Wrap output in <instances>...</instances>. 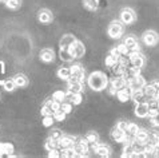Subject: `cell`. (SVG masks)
<instances>
[{
	"instance_id": "16",
	"label": "cell",
	"mask_w": 159,
	"mask_h": 158,
	"mask_svg": "<svg viewBox=\"0 0 159 158\" xmlns=\"http://www.w3.org/2000/svg\"><path fill=\"white\" fill-rule=\"evenodd\" d=\"M110 86H112L114 89L118 91V90L123 89V87L129 86V83L126 82V79L123 78V77H114V78H112V81H111V85H110Z\"/></svg>"
},
{
	"instance_id": "17",
	"label": "cell",
	"mask_w": 159,
	"mask_h": 158,
	"mask_svg": "<svg viewBox=\"0 0 159 158\" xmlns=\"http://www.w3.org/2000/svg\"><path fill=\"white\" fill-rule=\"evenodd\" d=\"M40 59L43 60V62H46V63L54 62V59H55L54 51H52L51 48H44V50L40 52Z\"/></svg>"
},
{
	"instance_id": "37",
	"label": "cell",
	"mask_w": 159,
	"mask_h": 158,
	"mask_svg": "<svg viewBox=\"0 0 159 158\" xmlns=\"http://www.w3.org/2000/svg\"><path fill=\"white\" fill-rule=\"evenodd\" d=\"M40 114L43 117H47V115H54V111L50 109V106H47V105H43L42 109H40Z\"/></svg>"
},
{
	"instance_id": "30",
	"label": "cell",
	"mask_w": 159,
	"mask_h": 158,
	"mask_svg": "<svg viewBox=\"0 0 159 158\" xmlns=\"http://www.w3.org/2000/svg\"><path fill=\"white\" fill-rule=\"evenodd\" d=\"M52 99H55V100H58V102H64L66 100V93L64 91H61V90H58V91H55L54 94H52Z\"/></svg>"
},
{
	"instance_id": "36",
	"label": "cell",
	"mask_w": 159,
	"mask_h": 158,
	"mask_svg": "<svg viewBox=\"0 0 159 158\" xmlns=\"http://www.w3.org/2000/svg\"><path fill=\"white\" fill-rule=\"evenodd\" d=\"M66 117H67V114L63 110H58L54 113V118H55V121H58V122H63L66 119Z\"/></svg>"
},
{
	"instance_id": "21",
	"label": "cell",
	"mask_w": 159,
	"mask_h": 158,
	"mask_svg": "<svg viewBox=\"0 0 159 158\" xmlns=\"http://www.w3.org/2000/svg\"><path fill=\"white\" fill-rule=\"evenodd\" d=\"M122 157H125V158H131V157H135V151H134V147H132L131 142H125V146H123V153H122Z\"/></svg>"
},
{
	"instance_id": "42",
	"label": "cell",
	"mask_w": 159,
	"mask_h": 158,
	"mask_svg": "<svg viewBox=\"0 0 159 158\" xmlns=\"http://www.w3.org/2000/svg\"><path fill=\"white\" fill-rule=\"evenodd\" d=\"M150 119H151V123L154 126H158L159 127V113L157 114V115H154L152 118H150Z\"/></svg>"
},
{
	"instance_id": "43",
	"label": "cell",
	"mask_w": 159,
	"mask_h": 158,
	"mask_svg": "<svg viewBox=\"0 0 159 158\" xmlns=\"http://www.w3.org/2000/svg\"><path fill=\"white\" fill-rule=\"evenodd\" d=\"M152 145H154V146H159V133L157 134V137L154 138V141H152Z\"/></svg>"
},
{
	"instance_id": "11",
	"label": "cell",
	"mask_w": 159,
	"mask_h": 158,
	"mask_svg": "<svg viewBox=\"0 0 159 158\" xmlns=\"http://www.w3.org/2000/svg\"><path fill=\"white\" fill-rule=\"evenodd\" d=\"M75 42H76V38L71 34H67V35H63V36H61L59 46H60V48H70V46L74 44Z\"/></svg>"
},
{
	"instance_id": "44",
	"label": "cell",
	"mask_w": 159,
	"mask_h": 158,
	"mask_svg": "<svg viewBox=\"0 0 159 158\" xmlns=\"http://www.w3.org/2000/svg\"><path fill=\"white\" fill-rule=\"evenodd\" d=\"M158 109H159V99H158Z\"/></svg>"
},
{
	"instance_id": "28",
	"label": "cell",
	"mask_w": 159,
	"mask_h": 158,
	"mask_svg": "<svg viewBox=\"0 0 159 158\" xmlns=\"http://www.w3.org/2000/svg\"><path fill=\"white\" fill-rule=\"evenodd\" d=\"M118 63V58L116 56H114L112 54H108L107 56H106V59H104V64L107 66V67L111 68L114 64H116Z\"/></svg>"
},
{
	"instance_id": "20",
	"label": "cell",
	"mask_w": 159,
	"mask_h": 158,
	"mask_svg": "<svg viewBox=\"0 0 159 158\" xmlns=\"http://www.w3.org/2000/svg\"><path fill=\"white\" fill-rule=\"evenodd\" d=\"M67 91H68L70 94L82 93V91H83V82H72V83H68Z\"/></svg>"
},
{
	"instance_id": "23",
	"label": "cell",
	"mask_w": 159,
	"mask_h": 158,
	"mask_svg": "<svg viewBox=\"0 0 159 158\" xmlns=\"http://www.w3.org/2000/svg\"><path fill=\"white\" fill-rule=\"evenodd\" d=\"M135 139L140 143H147V139H148V131L147 130H143V129H139V131L136 133L135 135Z\"/></svg>"
},
{
	"instance_id": "18",
	"label": "cell",
	"mask_w": 159,
	"mask_h": 158,
	"mask_svg": "<svg viewBox=\"0 0 159 158\" xmlns=\"http://www.w3.org/2000/svg\"><path fill=\"white\" fill-rule=\"evenodd\" d=\"M38 19H39L40 23L48 24V23H51L52 21V14L48 10H42L40 12H39V15H38Z\"/></svg>"
},
{
	"instance_id": "2",
	"label": "cell",
	"mask_w": 159,
	"mask_h": 158,
	"mask_svg": "<svg viewBox=\"0 0 159 158\" xmlns=\"http://www.w3.org/2000/svg\"><path fill=\"white\" fill-rule=\"evenodd\" d=\"M125 32V27H123V23L122 21H116L114 20L110 23L108 28H107V34L111 39H119Z\"/></svg>"
},
{
	"instance_id": "13",
	"label": "cell",
	"mask_w": 159,
	"mask_h": 158,
	"mask_svg": "<svg viewBox=\"0 0 159 158\" xmlns=\"http://www.w3.org/2000/svg\"><path fill=\"white\" fill-rule=\"evenodd\" d=\"M143 93H144V95H146V100H147V99L157 98L158 90L155 89V86H154L152 83H150V85H147V83H146V86L143 87Z\"/></svg>"
},
{
	"instance_id": "5",
	"label": "cell",
	"mask_w": 159,
	"mask_h": 158,
	"mask_svg": "<svg viewBox=\"0 0 159 158\" xmlns=\"http://www.w3.org/2000/svg\"><path fill=\"white\" fill-rule=\"evenodd\" d=\"M144 86H146V79H144V77L142 75V74H138V75L134 77V78H132L131 81L129 82V87H130L132 91H135V90H142Z\"/></svg>"
},
{
	"instance_id": "9",
	"label": "cell",
	"mask_w": 159,
	"mask_h": 158,
	"mask_svg": "<svg viewBox=\"0 0 159 158\" xmlns=\"http://www.w3.org/2000/svg\"><path fill=\"white\" fill-rule=\"evenodd\" d=\"M135 115L138 118H146L148 117V105L146 102H142V103H136L135 106Z\"/></svg>"
},
{
	"instance_id": "4",
	"label": "cell",
	"mask_w": 159,
	"mask_h": 158,
	"mask_svg": "<svg viewBox=\"0 0 159 158\" xmlns=\"http://www.w3.org/2000/svg\"><path fill=\"white\" fill-rule=\"evenodd\" d=\"M68 50H70V52H71L74 59H79V58H82V56H84V54H86L84 44H83L82 42H79V40H76L74 44L70 46Z\"/></svg>"
},
{
	"instance_id": "12",
	"label": "cell",
	"mask_w": 159,
	"mask_h": 158,
	"mask_svg": "<svg viewBox=\"0 0 159 158\" xmlns=\"http://www.w3.org/2000/svg\"><path fill=\"white\" fill-rule=\"evenodd\" d=\"M95 154L99 156V157H103V158H107L111 156V151H110V147L107 146V145L104 143H98V146L95 147Z\"/></svg>"
},
{
	"instance_id": "24",
	"label": "cell",
	"mask_w": 159,
	"mask_h": 158,
	"mask_svg": "<svg viewBox=\"0 0 159 158\" xmlns=\"http://www.w3.org/2000/svg\"><path fill=\"white\" fill-rule=\"evenodd\" d=\"M71 68L70 67H60L58 70V77L60 79H63V81H68L70 77H71Z\"/></svg>"
},
{
	"instance_id": "45",
	"label": "cell",
	"mask_w": 159,
	"mask_h": 158,
	"mask_svg": "<svg viewBox=\"0 0 159 158\" xmlns=\"http://www.w3.org/2000/svg\"><path fill=\"white\" fill-rule=\"evenodd\" d=\"M0 2H3V0H0Z\"/></svg>"
},
{
	"instance_id": "19",
	"label": "cell",
	"mask_w": 159,
	"mask_h": 158,
	"mask_svg": "<svg viewBox=\"0 0 159 158\" xmlns=\"http://www.w3.org/2000/svg\"><path fill=\"white\" fill-rule=\"evenodd\" d=\"M131 99H132V102H134L135 105H136V103L146 102V95H144V93H143V89H142V90H135V91H132Z\"/></svg>"
},
{
	"instance_id": "29",
	"label": "cell",
	"mask_w": 159,
	"mask_h": 158,
	"mask_svg": "<svg viewBox=\"0 0 159 158\" xmlns=\"http://www.w3.org/2000/svg\"><path fill=\"white\" fill-rule=\"evenodd\" d=\"M87 142L88 143H94V142H98L99 141V137H98V133H95V131H88V133L86 134Z\"/></svg>"
},
{
	"instance_id": "31",
	"label": "cell",
	"mask_w": 159,
	"mask_h": 158,
	"mask_svg": "<svg viewBox=\"0 0 159 158\" xmlns=\"http://www.w3.org/2000/svg\"><path fill=\"white\" fill-rule=\"evenodd\" d=\"M54 121H55L54 115L43 117V119H42V125H43L44 127H51V126H54Z\"/></svg>"
},
{
	"instance_id": "25",
	"label": "cell",
	"mask_w": 159,
	"mask_h": 158,
	"mask_svg": "<svg viewBox=\"0 0 159 158\" xmlns=\"http://www.w3.org/2000/svg\"><path fill=\"white\" fill-rule=\"evenodd\" d=\"M14 81H15L17 87H25L28 83V79L25 78V75H23V74H17V75L14 78Z\"/></svg>"
},
{
	"instance_id": "26",
	"label": "cell",
	"mask_w": 159,
	"mask_h": 158,
	"mask_svg": "<svg viewBox=\"0 0 159 158\" xmlns=\"http://www.w3.org/2000/svg\"><path fill=\"white\" fill-rule=\"evenodd\" d=\"M83 4H84V7L90 11H95L99 8V0H84Z\"/></svg>"
},
{
	"instance_id": "14",
	"label": "cell",
	"mask_w": 159,
	"mask_h": 158,
	"mask_svg": "<svg viewBox=\"0 0 159 158\" xmlns=\"http://www.w3.org/2000/svg\"><path fill=\"white\" fill-rule=\"evenodd\" d=\"M125 44L127 46V48H129V51H138L139 50V44H138V40H136L135 36H132V35H130V36H126L125 38Z\"/></svg>"
},
{
	"instance_id": "7",
	"label": "cell",
	"mask_w": 159,
	"mask_h": 158,
	"mask_svg": "<svg viewBox=\"0 0 159 158\" xmlns=\"http://www.w3.org/2000/svg\"><path fill=\"white\" fill-rule=\"evenodd\" d=\"M143 42L146 46H155L159 42V35L155 31H146L143 34Z\"/></svg>"
},
{
	"instance_id": "22",
	"label": "cell",
	"mask_w": 159,
	"mask_h": 158,
	"mask_svg": "<svg viewBox=\"0 0 159 158\" xmlns=\"http://www.w3.org/2000/svg\"><path fill=\"white\" fill-rule=\"evenodd\" d=\"M59 58L63 60V62H71V60H74L71 52H70L68 48H60L59 51Z\"/></svg>"
},
{
	"instance_id": "6",
	"label": "cell",
	"mask_w": 159,
	"mask_h": 158,
	"mask_svg": "<svg viewBox=\"0 0 159 158\" xmlns=\"http://www.w3.org/2000/svg\"><path fill=\"white\" fill-rule=\"evenodd\" d=\"M135 20V12L131 8H123L120 11V21L123 24H131Z\"/></svg>"
},
{
	"instance_id": "8",
	"label": "cell",
	"mask_w": 159,
	"mask_h": 158,
	"mask_svg": "<svg viewBox=\"0 0 159 158\" xmlns=\"http://www.w3.org/2000/svg\"><path fill=\"white\" fill-rule=\"evenodd\" d=\"M131 94H132V90L129 86H126V87H123V89L116 91V98H118L119 102L125 103V102H129L131 99Z\"/></svg>"
},
{
	"instance_id": "10",
	"label": "cell",
	"mask_w": 159,
	"mask_h": 158,
	"mask_svg": "<svg viewBox=\"0 0 159 158\" xmlns=\"http://www.w3.org/2000/svg\"><path fill=\"white\" fill-rule=\"evenodd\" d=\"M111 137L115 142H126L127 139V134L123 131L122 129H119V127H114L112 131H111Z\"/></svg>"
},
{
	"instance_id": "34",
	"label": "cell",
	"mask_w": 159,
	"mask_h": 158,
	"mask_svg": "<svg viewBox=\"0 0 159 158\" xmlns=\"http://www.w3.org/2000/svg\"><path fill=\"white\" fill-rule=\"evenodd\" d=\"M63 135H64V134H63V131H61V130H59V129H52V131L50 133V138L58 139V141H60Z\"/></svg>"
},
{
	"instance_id": "38",
	"label": "cell",
	"mask_w": 159,
	"mask_h": 158,
	"mask_svg": "<svg viewBox=\"0 0 159 158\" xmlns=\"http://www.w3.org/2000/svg\"><path fill=\"white\" fill-rule=\"evenodd\" d=\"M48 157L50 158H59V157H61V150H59V149H51V150L48 151Z\"/></svg>"
},
{
	"instance_id": "1",
	"label": "cell",
	"mask_w": 159,
	"mask_h": 158,
	"mask_svg": "<svg viewBox=\"0 0 159 158\" xmlns=\"http://www.w3.org/2000/svg\"><path fill=\"white\" fill-rule=\"evenodd\" d=\"M87 83L90 86L91 90L94 91H102L104 90L108 85V78L104 75L103 72H99V71H95L92 72L90 77L87 79Z\"/></svg>"
},
{
	"instance_id": "35",
	"label": "cell",
	"mask_w": 159,
	"mask_h": 158,
	"mask_svg": "<svg viewBox=\"0 0 159 158\" xmlns=\"http://www.w3.org/2000/svg\"><path fill=\"white\" fill-rule=\"evenodd\" d=\"M60 110H63L66 114H70L72 111V103L71 102H61V105H60Z\"/></svg>"
},
{
	"instance_id": "15",
	"label": "cell",
	"mask_w": 159,
	"mask_h": 158,
	"mask_svg": "<svg viewBox=\"0 0 159 158\" xmlns=\"http://www.w3.org/2000/svg\"><path fill=\"white\" fill-rule=\"evenodd\" d=\"M76 142V138L71 137V135H63L59 141L60 149H67V147H74V143Z\"/></svg>"
},
{
	"instance_id": "33",
	"label": "cell",
	"mask_w": 159,
	"mask_h": 158,
	"mask_svg": "<svg viewBox=\"0 0 159 158\" xmlns=\"http://www.w3.org/2000/svg\"><path fill=\"white\" fill-rule=\"evenodd\" d=\"M6 4L11 10H17L21 6V0H6Z\"/></svg>"
},
{
	"instance_id": "3",
	"label": "cell",
	"mask_w": 159,
	"mask_h": 158,
	"mask_svg": "<svg viewBox=\"0 0 159 158\" xmlns=\"http://www.w3.org/2000/svg\"><path fill=\"white\" fill-rule=\"evenodd\" d=\"M71 77L68 79V83H72V82H83L84 81V68L83 66L80 64H72L71 67Z\"/></svg>"
},
{
	"instance_id": "41",
	"label": "cell",
	"mask_w": 159,
	"mask_h": 158,
	"mask_svg": "<svg viewBox=\"0 0 159 158\" xmlns=\"http://www.w3.org/2000/svg\"><path fill=\"white\" fill-rule=\"evenodd\" d=\"M110 54H112L114 56H116V58L119 59V58H120V56H122V54H120V51H119L118 50V47H114L112 48V50L111 51H110Z\"/></svg>"
},
{
	"instance_id": "32",
	"label": "cell",
	"mask_w": 159,
	"mask_h": 158,
	"mask_svg": "<svg viewBox=\"0 0 159 158\" xmlns=\"http://www.w3.org/2000/svg\"><path fill=\"white\" fill-rule=\"evenodd\" d=\"M61 157H64V158H72V157H76V154H75V150H74V147L61 149Z\"/></svg>"
},
{
	"instance_id": "39",
	"label": "cell",
	"mask_w": 159,
	"mask_h": 158,
	"mask_svg": "<svg viewBox=\"0 0 159 158\" xmlns=\"http://www.w3.org/2000/svg\"><path fill=\"white\" fill-rule=\"evenodd\" d=\"M129 125H130V122H127V121H119L116 126L119 127V129H122L125 133H127V130H129Z\"/></svg>"
},
{
	"instance_id": "27",
	"label": "cell",
	"mask_w": 159,
	"mask_h": 158,
	"mask_svg": "<svg viewBox=\"0 0 159 158\" xmlns=\"http://www.w3.org/2000/svg\"><path fill=\"white\" fill-rule=\"evenodd\" d=\"M3 87H4V90L10 93V91H14L15 87H17V86H16V83H15L14 79H7V81H4Z\"/></svg>"
},
{
	"instance_id": "40",
	"label": "cell",
	"mask_w": 159,
	"mask_h": 158,
	"mask_svg": "<svg viewBox=\"0 0 159 158\" xmlns=\"http://www.w3.org/2000/svg\"><path fill=\"white\" fill-rule=\"evenodd\" d=\"M116 47H118V50L120 51L122 55H127V54H129V48H127V46L125 44V43H120V44H118Z\"/></svg>"
}]
</instances>
